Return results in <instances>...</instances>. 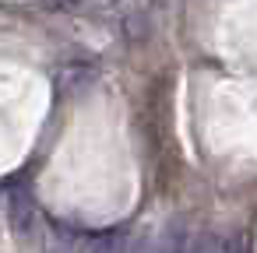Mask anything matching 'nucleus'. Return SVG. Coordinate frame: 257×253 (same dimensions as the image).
<instances>
[{"mask_svg":"<svg viewBox=\"0 0 257 253\" xmlns=\"http://www.w3.org/2000/svg\"><path fill=\"white\" fill-rule=\"evenodd\" d=\"M36 221H39V211H36L32 190L11 186V190H8V225H11L15 239H18V242H29L32 232H36Z\"/></svg>","mask_w":257,"mask_h":253,"instance_id":"f257e3e1","label":"nucleus"},{"mask_svg":"<svg viewBox=\"0 0 257 253\" xmlns=\"http://www.w3.org/2000/svg\"><path fill=\"white\" fill-rule=\"evenodd\" d=\"M92 74H95L92 64H64V67L57 71V92H60V95H71V92L92 85Z\"/></svg>","mask_w":257,"mask_h":253,"instance_id":"f03ea898","label":"nucleus"},{"mask_svg":"<svg viewBox=\"0 0 257 253\" xmlns=\"http://www.w3.org/2000/svg\"><path fill=\"white\" fill-rule=\"evenodd\" d=\"M46 253H81V235L71 232L67 225H50L46 228Z\"/></svg>","mask_w":257,"mask_h":253,"instance_id":"7ed1b4c3","label":"nucleus"},{"mask_svg":"<svg viewBox=\"0 0 257 253\" xmlns=\"http://www.w3.org/2000/svg\"><path fill=\"white\" fill-rule=\"evenodd\" d=\"M159 253H187V232H183V225H169L166 228Z\"/></svg>","mask_w":257,"mask_h":253,"instance_id":"20e7f679","label":"nucleus"},{"mask_svg":"<svg viewBox=\"0 0 257 253\" xmlns=\"http://www.w3.org/2000/svg\"><path fill=\"white\" fill-rule=\"evenodd\" d=\"M187 253H218V242L211 232H197V235H187Z\"/></svg>","mask_w":257,"mask_h":253,"instance_id":"39448f33","label":"nucleus"},{"mask_svg":"<svg viewBox=\"0 0 257 253\" xmlns=\"http://www.w3.org/2000/svg\"><path fill=\"white\" fill-rule=\"evenodd\" d=\"M92 253H127V246H123V239L106 235V239H99V242L92 246Z\"/></svg>","mask_w":257,"mask_h":253,"instance_id":"423d86ee","label":"nucleus"},{"mask_svg":"<svg viewBox=\"0 0 257 253\" xmlns=\"http://www.w3.org/2000/svg\"><path fill=\"white\" fill-rule=\"evenodd\" d=\"M127 253H159V246H155L148 235H138V239L127 246Z\"/></svg>","mask_w":257,"mask_h":253,"instance_id":"0eeeda50","label":"nucleus"},{"mask_svg":"<svg viewBox=\"0 0 257 253\" xmlns=\"http://www.w3.org/2000/svg\"><path fill=\"white\" fill-rule=\"evenodd\" d=\"M225 253H246V246H243V242H229Z\"/></svg>","mask_w":257,"mask_h":253,"instance_id":"6e6552de","label":"nucleus"}]
</instances>
